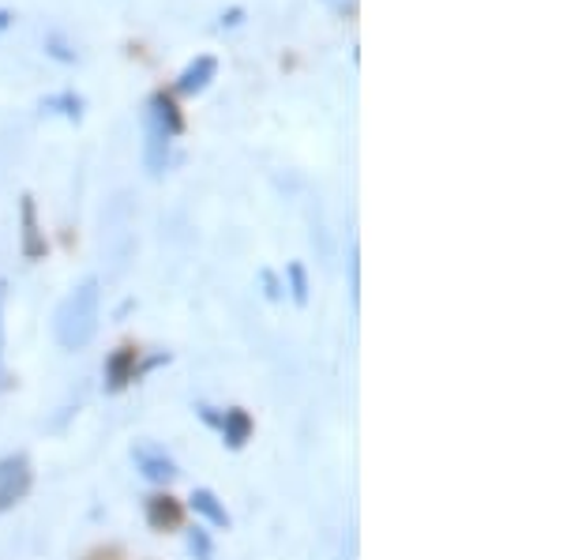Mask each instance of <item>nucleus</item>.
<instances>
[{"mask_svg": "<svg viewBox=\"0 0 563 560\" xmlns=\"http://www.w3.org/2000/svg\"><path fill=\"white\" fill-rule=\"evenodd\" d=\"M31 485H34L31 459L20 455V451L0 459V516H4V512H12L15 504L31 493Z\"/></svg>", "mask_w": 563, "mask_h": 560, "instance_id": "3", "label": "nucleus"}, {"mask_svg": "<svg viewBox=\"0 0 563 560\" xmlns=\"http://www.w3.org/2000/svg\"><path fill=\"white\" fill-rule=\"evenodd\" d=\"M233 23H241V12H230V15H222V26H233Z\"/></svg>", "mask_w": 563, "mask_h": 560, "instance_id": "17", "label": "nucleus"}, {"mask_svg": "<svg viewBox=\"0 0 563 560\" xmlns=\"http://www.w3.org/2000/svg\"><path fill=\"white\" fill-rule=\"evenodd\" d=\"M260 286H263V294H267V301H282V297H286L282 294V278L267 267L260 271Z\"/></svg>", "mask_w": 563, "mask_h": 560, "instance_id": "15", "label": "nucleus"}, {"mask_svg": "<svg viewBox=\"0 0 563 560\" xmlns=\"http://www.w3.org/2000/svg\"><path fill=\"white\" fill-rule=\"evenodd\" d=\"M286 283H289V297H294L297 305H308V271L305 264H289L286 267Z\"/></svg>", "mask_w": 563, "mask_h": 560, "instance_id": "14", "label": "nucleus"}, {"mask_svg": "<svg viewBox=\"0 0 563 560\" xmlns=\"http://www.w3.org/2000/svg\"><path fill=\"white\" fill-rule=\"evenodd\" d=\"M132 463H135V471L147 477L151 485H174L177 474H180L177 463L158 444H135L132 448Z\"/></svg>", "mask_w": 563, "mask_h": 560, "instance_id": "4", "label": "nucleus"}, {"mask_svg": "<svg viewBox=\"0 0 563 560\" xmlns=\"http://www.w3.org/2000/svg\"><path fill=\"white\" fill-rule=\"evenodd\" d=\"M147 113L154 117V121L162 124L169 135H180L185 132V117H180V110H177V102L174 98L166 95V90H158V95H151V102H147Z\"/></svg>", "mask_w": 563, "mask_h": 560, "instance_id": "11", "label": "nucleus"}, {"mask_svg": "<svg viewBox=\"0 0 563 560\" xmlns=\"http://www.w3.org/2000/svg\"><path fill=\"white\" fill-rule=\"evenodd\" d=\"M42 110H57V113L71 117V121H79V117H84V98H79V95H71V90H65V95H53V98H45V102H42Z\"/></svg>", "mask_w": 563, "mask_h": 560, "instance_id": "13", "label": "nucleus"}, {"mask_svg": "<svg viewBox=\"0 0 563 560\" xmlns=\"http://www.w3.org/2000/svg\"><path fill=\"white\" fill-rule=\"evenodd\" d=\"M20 215H23V252H26V260H42L45 256V238H42V230H38L34 196H23Z\"/></svg>", "mask_w": 563, "mask_h": 560, "instance_id": "10", "label": "nucleus"}, {"mask_svg": "<svg viewBox=\"0 0 563 560\" xmlns=\"http://www.w3.org/2000/svg\"><path fill=\"white\" fill-rule=\"evenodd\" d=\"M188 508H192L196 516L214 530H230V523H233L214 490H192V496H188Z\"/></svg>", "mask_w": 563, "mask_h": 560, "instance_id": "7", "label": "nucleus"}, {"mask_svg": "<svg viewBox=\"0 0 563 560\" xmlns=\"http://www.w3.org/2000/svg\"><path fill=\"white\" fill-rule=\"evenodd\" d=\"M98 312H102V286L98 278H84L53 316V336L60 350H84L98 336Z\"/></svg>", "mask_w": 563, "mask_h": 560, "instance_id": "1", "label": "nucleus"}, {"mask_svg": "<svg viewBox=\"0 0 563 560\" xmlns=\"http://www.w3.org/2000/svg\"><path fill=\"white\" fill-rule=\"evenodd\" d=\"M185 546H188V557L192 560H214V538L207 527H188Z\"/></svg>", "mask_w": 563, "mask_h": 560, "instance_id": "12", "label": "nucleus"}, {"mask_svg": "<svg viewBox=\"0 0 563 560\" xmlns=\"http://www.w3.org/2000/svg\"><path fill=\"white\" fill-rule=\"evenodd\" d=\"M214 76H218V61L214 57H196L192 65L180 72L177 90H180V95H203V90L211 87Z\"/></svg>", "mask_w": 563, "mask_h": 560, "instance_id": "8", "label": "nucleus"}, {"mask_svg": "<svg viewBox=\"0 0 563 560\" xmlns=\"http://www.w3.org/2000/svg\"><path fill=\"white\" fill-rule=\"evenodd\" d=\"M8 20H12V15H8V12H0V26H8Z\"/></svg>", "mask_w": 563, "mask_h": 560, "instance_id": "18", "label": "nucleus"}, {"mask_svg": "<svg viewBox=\"0 0 563 560\" xmlns=\"http://www.w3.org/2000/svg\"><path fill=\"white\" fill-rule=\"evenodd\" d=\"M106 392H124L132 381H135V373H140V350H132V347H121V350H113V354L106 358Z\"/></svg>", "mask_w": 563, "mask_h": 560, "instance_id": "6", "label": "nucleus"}, {"mask_svg": "<svg viewBox=\"0 0 563 560\" xmlns=\"http://www.w3.org/2000/svg\"><path fill=\"white\" fill-rule=\"evenodd\" d=\"M196 414H199V421H203V426H211L218 437H222V444L230 451H241L252 440V418H249V410H241V406L214 410V406L199 403Z\"/></svg>", "mask_w": 563, "mask_h": 560, "instance_id": "2", "label": "nucleus"}, {"mask_svg": "<svg viewBox=\"0 0 563 560\" xmlns=\"http://www.w3.org/2000/svg\"><path fill=\"white\" fill-rule=\"evenodd\" d=\"M180 519H185V512H180V504L169 493H158L147 501V523L154 530H177Z\"/></svg>", "mask_w": 563, "mask_h": 560, "instance_id": "9", "label": "nucleus"}, {"mask_svg": "<svg viewBox=\"0 0 563 560\" xmlns=\"http://www.w3.org/2000/svg\"><path fill=\"white\" fill-rule=\"evenodd\" d=\"M4 301H8V286L0 283V387H4Z\"/></svg>", "mask_w": 563, "mask_h": 560, "instance_id": "16", "label": "nucleus"}, {"mask_svg": "<svg viewBox=\"0 0 563 560\" xmlns=\"http://www.w3.org/2000/svg\"><path fill=\"white\" fill-rule=\"evenodd\" d=\"M147 143H143V162H147V174L151 177H162L169 166V147H174V135H169L166 129H162L158 121L147 113Z\"/></svg>", "mask_w": 563, "mask_h": 560, "instance_id": "5", "label": "nucleus"}]
</instances>
